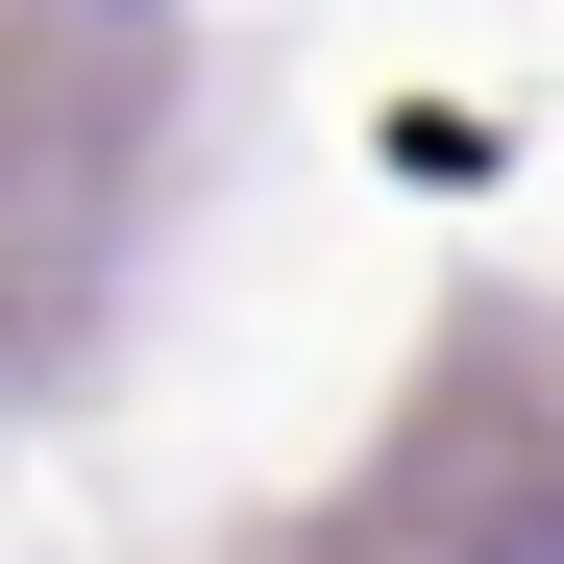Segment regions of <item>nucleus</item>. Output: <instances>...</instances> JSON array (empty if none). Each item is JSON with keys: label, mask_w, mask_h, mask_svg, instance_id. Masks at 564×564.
Here are the masks:
<instances>
[{"label": "nucleus", "mask_w": 564, "mask_h": 564, "mask_svg": "<svg viewBox=\"0 0 564 564\" xmlns=\"http://www.w3.org/2000/svg\"><path fill=\"white\" fill-rule=\"evenodd\" d=\"M466 564H564V491H516V516H491V540H466Z\"/></svg>", "instance_id": "nucleus-1"}]
</instances>
